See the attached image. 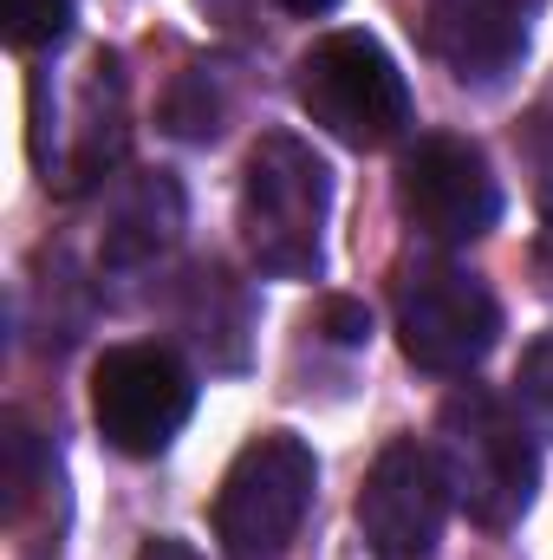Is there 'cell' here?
Listing matches in <instances>:
<instances>
[{
    "instance_id": "cell-1",
    "label": "cell",
    "mask_w": 553,
    "mask_h": 560,
    "mask_svg": "<svg viewBox=\"0 0 553 560\" xmlns=\"http://www.w3.org/2000/svg\"><path fill=\"white\" fill-rule=\"evenodd\" d=\"M436 463L449 476L456 509L475 528H515L534 509V482H541V456H534V423L515 405H502L482 385H456L436 411Z\"/></svg>"
},
{
    "instance_id": "cell-2",
    "label": "cell",
    "mask_w": 553,
    "mask_h": 560,
    "mask_svg": "<svg viewBox=\"0 0 553 560\" xmlns=\"http://www.w3.org/2000/svg\"><path fill=\"white\" fill-rule=\"evenodd\" d=\"M332 170L293 131H268L242 170V242L255 268L274 280H313L326 261Z\"/></svg>"
},
{
    "instance_id": "cell-3",
    "label": "cell",
    "mask_w": 553,
    "mask_h": 560,
    "mask_svg": "<svg viewBox=\"0 0 553 560\" xmlns=\"http://www.w3.org/2000/svg\"><path fill=\"white\" fill-rule=\"evenodd\" d=\"M319 489V456L293 430H261L222 476L215 489V548L222 560H286V548L306 528Z\"/></svg>"
},
{
    "instance_id": "cell-4",
    "label": "cell",
    "mask_w": 553,
    "mask_h": 560,
    "mask_svg": "<svg viewBox=\"0 0 553 560\" xmlns=\"http://www.w3.org/2000/svg\"><path fill=\"white\" fill-rule=\"evenodd\" d=\"M293 98L326 138L352 150H385L411 125V85L372 33H326L293 66Z\"/></svg>"
},
{
    "instance_id": "cell-5",
    "label": "cell",
    "mask_w": 553,
    "mask_h": 560,
    "mask_svg": "<svg viewBox=\"0 0 553 560\" xmlns=\"http://www.w3.org/2000/svg\"><path fill=\"white\" fill-rule=\"evenodd\" d=\"M502 339V306L482 275L456 261H416L398 275V346L416 372L462 378L475 372Z\"/></svg>"
},
{
    "instance_id": "cell-6",
    "label": "cell",
    "mask_w": 553,
    "mask_h": 560,
    "mask_svg": "<svg viewBox=\"0 0 553 560\" xmlns=\"http://www.w3.org/2000/svg\"><path fill=\"white\" fill-rule=\"evenodd\" d=\"M196 411V378L169 346H105L92 365V423L118 456H156Z\"/></svg>"
},
{
    "instance_id": "cell-7",
    "label": "cell",
    "mask_w": 553,
    "mask_h": 560,
    "mask_svg": "<svg viewBox=\"0 0 553 560\" xmlns=\"http://www.w3.org/2000/svg\"><path fill=\"white\" fill-rule=\"evenodd\" d=\"M398 209L430 242H482L502 222V183L482 156V143L456 131H430L398 163Z\"/></svg>"
},
{
    "instance_id": "cell-8",
    "label": "cell",
    "mask_w": 553,
    "mask_h": 560,
    "mask_svg": "<svg viewBox=\"0 0 553 560\" xmlns=\"http://www.w3.org/2000/svg\"><path fill=\"white\" fill-rule=\"evenodd\" d=\"M456 495L430 443L398 436L372 456L365 489H358V535L378 560H430L443 541Z\"/></svg>"
},
{
    "instance_id": "cell-9",
    "label": "cell",
    "mask_w": 553,
    "mask_h": 560,
    "mask_svg": "<svg viewBox=\"0 0 553 560\" xmlns=\"http://www.w3.org/2000/svg\"><path fill=\"white\" fill-rule=\"evenodd\" d=\"M423 39L462 85H502L528 59V7H515V0H436Z\"/></svg>"
},
{
    "instance_id": "cell-10",
    "label": "cell",
    "mask_w": 553,
    "mask_h": 560,
    "mask_svg": "<svg viewBox=\"0 0 553 560\" xmlns=\"http://www.w3.org/2000/svg\"><path fill=\"white\" fill-rule=\"evenodd\" d=\"M176 229H183V189L163 170L138 176L118 196L111 222H105V268H143V261H156L176 242Z\"/></svg>"
},
{
    "instance_id": "cell-11",
    "label": "cell",
    "mask_w": 553,
    "mask_h": 560,
    "mask_svg": "<svg viewBox=\"0 0 553 560\" xmlns=\"http://www.w3.org/2000/svg\"><path fill=\"white\" fill-rule=\"evenodd\" d=\"M228 112H235V98L222 92V72L196 59V66H183V79L163 98V131L169 138H189V143H209V138H222Z\"/></svg>"
},
{
    "instance_id": "cell-12",
    "label": "cell",
    "mask_w": 553,
    "mask_h": 560,
    "mask_svg": "<svg viewBox=\"0 0 553 560\" xmlns=\"http://www.w3.org/2000/svg\"><path fill=\"white\" fill-rule=\"evenodd\" d=\"M515 411L534 423L541 436H553V326L521 352V365H515Z\"/></svg>"
},
{
    "instance_id": "cell-13",
    "label": "cell",
    "mask_w": 553,
    "mask_h": 560,
    "mask_svg": "<svg viewBox=\"0 0 553 560\" xmlns=\"http://www.w3.org/2000/svg\"><path fill=\"white\" fill-rule=\"evenodd\" d=\"M72 33V0H7V46L39 52Z\"/></svg>"
},
{
    "instance_id": "cell-14",
    "label": "cell",
    "mask_w": 553,
    "mask_h": 560,
    "mask_svg": "<svg viewBox=\"0 0 553 560\" xmlns=\"http://www.w3.org/2000/svg\"><path fill=\"white\" fill-rule=\"evenodd\" d=\"M313 326L332 339V346H365L372 339V313L358 306V300H345V293H332V300H319V313H313Z\"/></svg>"
},
{
    "instance_id": "cell-15",
    "label": "cell",
    "mask_w": 553,
    "mask_h": 560,
    "mask_svg": "<svg viewBox=\"0 0 553 560\" xmlns=\"http://www.w3.org/2000/svg\"><path fill=\"white\" fill-rule=\"evenodd\" d=\"M138 560H202L189 541H176V535H156V541H143V555Z\"/></svg>"
},
{
    "instance_id": "cell-16",
    "label": "cell",
    "mask_w": 553,
    "mask_h": 560,
    "mask_svg": "<svg viewBox=\"0 0 553 560\" xmlns=\"http://www.w3.org/2000/svg\"><path fill=\"white\" fill-rule=\"evenodd\" d=\"M202 7H209L215 20H242V7H248V0H202Z\"/></svg>"
},
{
    "instance_id": "cell-17",
    "label": "cell",
    "mask_w": 553,
    "mask_h": 560,
    "mask_svg": "<svg viewBox=\"0 0 553 560\" xmlns=\"http://www.w3.org/2000/svg\"><path fill=\"white\" fill-rule=\"evenodd\" d=\"M286 13H326V7H339V0H280Z\"/></svg>"
},
{
    "instance_id": "cell-18",
    "label": "cell",
    "mask_w": 553,
    "mask_h": 560,
    "mask_svg": "<svg viewBox=\"0 0 553 560\" xmlns=\"http://www.w3.org/2000/svg\"><path fill=\"white\" fill-rule=\"evenodd\" d=\"M515 7H534V0H515Z\"/></svg>"
}]
</instances>
